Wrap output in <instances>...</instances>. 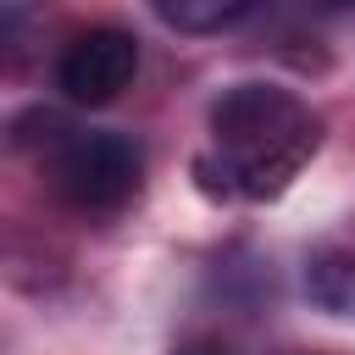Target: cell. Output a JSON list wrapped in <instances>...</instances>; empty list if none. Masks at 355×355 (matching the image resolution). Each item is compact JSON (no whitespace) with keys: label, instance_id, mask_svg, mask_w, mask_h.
Listing matches in <instances>:
<instances>
[{"label":"cell","instance_id":"6da1fadb","mask_svg":"<svg viewBox=\"0 0 355 355\" xmlns=\"http://www.w3.org/2000/svg\"><path fill=\"white\" fill-rule=\"evenodd\" d=\"M211 139H216V166L200 161V172H216L222 178L211 194L272 200L316 155L322 116L294 89H277V83H233L211 105Z\"/></svg>","mask_w":355,"mask_h":355},{"label":"cell","instance_id":"7a4b0ae2","mask_svg":"<svg viewBox=\"0 0 355 355\" xmlns=\"http://www.w3.org/2000/svg\"><path fill=\"white\" fill-rule=\"evenodd\" d=\"M139 178L144 155L128 133H67L50 155V183L72 211H122Z\"/></svg>","mask_w":355,"mask_h":355},{"label":"cell","instance_id":"3957f363","mask_svg":"<svg viewBox=\"0 0 355 355\" xmlns=\"http://www.w3.org/2000/svg\"><path fill=\"white\" fill-rule=\"evenodd\" d=\"M139 72V39L128 28H83L61 61H55V89L72 100V105H111Z\"/></svg>","mask_w":355,"mask_h":355},{"label":"cell","instance_id":"277c9868","mask_svg":"<svg viewBox=\"0 0 355 355\" xmlns=\"http://www.w3.org/2000/svg\"><path fill=\"white\" fill-rule=\"evenodd\" d=\"M155 17L178 33H222L233 28L239 17H250L261 0H150Z\"/></svg>","mask_w":355,"mask_h":355},{"label":"cell","instance_id":"5b68a950","mask_svg":"<svg viewBox=\"0 0 355 355\" xmlns=\"http://www.w3.org/2000/svg\"><path fill=\"white\" fill-rule=\"evenodd\" d=\"M172 355H227V344H216V338H189V344H178Z\"/></svg>","mask_w":355,"mask_h":355},{"label":"cell","instance_id":"8992f818","mask_svg":"<svg viewBox=\"0 0 355 355\" xmlns=\"http://www.w3.org/2000/svg\"><path fill=\"white\" fill-rule=\"evenodd\" d=\"M327 11H355V0H322Z\"/></svg>","mask_w":355,"mask_h":355}]
</instances>
